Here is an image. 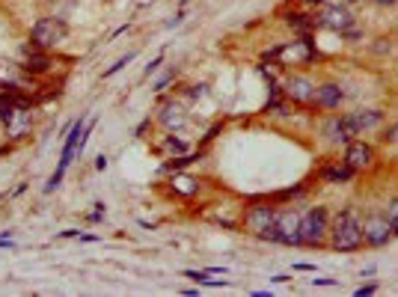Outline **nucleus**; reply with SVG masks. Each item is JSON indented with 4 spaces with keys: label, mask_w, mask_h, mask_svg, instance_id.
Masks as SVG:
<instances>
[{
    "label": "nucleus",
    "mask_w": 398,
    "mask_h": 297,
    "mask_svg": "<svg viewBox=\"0 0 398 297\" xmlns=\"http://www.w3.org/2000/svg\"><path fill=\"white\" fill-rule=\"evenodd\" d=\"M330 247L336 253H354V250L363 247V220L354 209H345L336 214L330 226Z\"/></svg>",
    "instance_id": "nucleus-1"
},
{
    "label": "nucleus",
    "mask_w": 398,
    "mask_h": 297,
    "mask_svg": "<svg viewBox=\"0 0 398 297\" xmlns=\"http://www.w3.org/2000/svg\"><path fill=\"white\" fill-rule=\"evenodd\" d=\"M95 128V119H78L75 125H71V131L66 134V146H62V155H60V167H57V173L51 176V182L45 185V193H54L60 187L62 182V176H66V169L71 164V158L80 152V140H84V134L86 131H93Z\"/></svg>",
    "instance_id": "nucleus-2"
},
{
    "label": "nucleus",
    "mask_w": 398,
    "mask_h": 297,
    "mask_svg": "<svg viewBox=\"0 0 398 297\" xmlns=\"http://www.w3.org/2000/svg\"><path fill=\"white\" fill-rule=\"evenodd\" d=\"M261 241H274V244H285V247H301V214L294 209L277 211L274 226L265 232Z\"/></svg>",
    "instance_id": "nucleus-3"
},
{
    "label": "nucleus",
    "mask_w": 398,
    "mask_h": 297,
    "mask_svg": "<svg viewBox=\"0 0 398 297\" xmlns=\"http://www.w3.org/2000/svg\"><path fill=\"white\" fill-rule=\"evenodd\" d=\"M330 235V214L327 209H309L301 214V247H321Z\"/></svg>",
    "instance_id": "nucleus-4"
},
{
    "label": "nucleus",
    "mask_w": 398,
    "mask_h": 297,
    "mask_svg": "<svg viewBox=\"0 0 398 297\" xmlns=\"http://www.w3.org/2000/svg\"><path fill=\"white\" fill-rule=\"evenodd\" d=\"M69 36V24L57 15H45L30 27V42H36L45 51H54Z\"/></svg>",
    "instance_id": "nucleus-5"
},
{
    "label": "nucleus",
    "mask_w": 398,
    "mask_h": 297,
    "mask_svg": "<svg viewBox=\"0 0 398 297\" xmlns=\"http://www.w3.org/2000/svg\"><path fill=\"white\" fill-rule=\"evenodd\" d=\"M18 66H21L30 78H42V75H48V71L54 69V57H51V51L39 48L36 42H24L21 45V60H18Z\"/></svg>",
    "instance_id": "nucleus-6"
},
{
    "label": "nucleus",
    "mask_w": 398,
    "mask_h": 297,
    "mask_svg": "<svg viewBox=\"0 0 398 297\" xmlns=\"http://www.w3.org/2000/svg\"><path fill=\"white\" fill-rule=\"evenodd\" d=\"M315 24L321 30H333V33H351L354 30V15H351L348 6H324L318 15H315Z\"/></svg>",
    "instance_id": "nucleus-7"
},
{
    "label": "nucleus",
    "mask_w": 398,
    "mask_h": 297,
    "mask_svg": "<svg viewBox=\"0 0 398 297\" xmlns=\"http://www.w3.org/2000/svg\"><path fill=\"white\" fill-rule=\"evenodd\" d=\"M274 220H277V209L270 202H256L247 209V214H244V226H247V232L256 238H265V232L274 226Z\"/></svg>",
    "instance_id": "nucleus-8"
},
{
    "label": "nucleus",
    "mask_w": 398,
    "mask_h": 297,
    "mask_svg": "<svg viewBox=\"0 0 398 297\" xmlns=\"http://www.w3.org/2000/svg\"><path fill=\"white\" fill-rule=\"evenodd\" d=\"M390 238H393V223L386 220V214H368L363 220V244L384 247Z\"/></svg>",
    "instance_id": "nucleus-9"
},
{
    "label": "nucleus",
    "mask_w": 398,
    "mask_h": 297,
    "mask_svg": "<svg viewBox=\"0 0 398 297\" xmlns=\"http://www.w3.org/2000/svg\"><path fill=\"white\" fill-rule=\"evenodd\" d=\"M345 161L354 173H366V169L375 167V149L368 143H360V140H351L348 143V152H345Z\"/></svg>",
    "instance_id": "nucleus-10"
},
{
    "label": "nucleus",
    "mask_w": 398,
    "mask_h": 297,
    "mask_svg": "<svg viewBox=\"0 0 398 297\" xmlns=\"http://www.w3.org/2000/svg\"><path fill=\"white\" fill-rule=\"evenodd\" d=\"M283 93H285L288 102H294V104H312L315 84H312V80H306V78H288Z\"/></svg>",
    "instance_id": "nucleus-11"
},
{
    "label": "nucleus",
    "mask_w": 398,
    "mask_h": 297,
    "mask_svg": "<svg viewBox=\"0 0 398 297\" xmlns=\"http://www.w3.org/2000/svg\"><path fill=\"white\" fill-rule=\"evenodd\" d=\"M312 104L315 107H324V110H333V107H339L342 104V86L339 84H321V86H315Z\"/></svg>",
    "instance_id": "nucleus-12"
},
{
    "label": "nucleus",
    "mask_w": 398,
    "mask_h": 297,
    "mask_svg": "<svg viewBox=\"0 0 398 297\" xmlns=\"http://www.w3.org/2000/svg\"><path fill=\"white\" fill-rule=\"evenodd\" d=\"M324 137L330 143H351V137H357V134L348 125L345 116H333V119H327V125H324Z\"/></svg>",
    "instance_id": "nucleus-13"
},
{
    "label": "nucleus",
    "mask_w": 398,
    "mask_h": 297,
    "mask_svg": "<svg viewBox=\"0 0 398 297\" xmlns=\"http://www.w3.org/2000/svg\"><path fill=\"white\" fill-rule=\"evenodd\" d=\"M158 122L164 125L167 131H178V128H185V122H187L185 107H182V104H176V102H167V104H164V110H161V116H158Z\"/></svg>",
    "instance_id": "nucleus-14"
},
{
    "label": "nucleus",
    "mask_w": 398,
    "mask_h": 297,
    "mask_svg": "<svg viewBox=\"0 0 398 297\" xmlns=\"http://www.w3.org/2000/svg\"><path fill=\"white\" fill-rule=\"evenodd\" d=\"M345 119H348L351 128H354V134H360V131H368V128H375V125H381L384 113H377V110H357V113H348Z\"/></svg>",
    "instance_id": "nucleus-15"
},
{
    "label": "nucleus",
    "mask_w": 398,
    "mask_h": 297,
    "mask_svg": "<svg viewBox=\"0 0 398 297\" xmlns=\"http://www.w3.org/2000/svg\"><path fill=\"white\" fill-rule=\"evenodd\" d=\"M324 182H333V185H342V182H348L351 176H354V169L348 167V161H333V164H324L321 167V173H318Z\"/></svg>",
    "instance_id": "nucleus-16"
},
{
    "label": "nucleus",
    "mask_w": 398,
    "mask_h": 297,
    "mask_svg": "<svg viewBox=\"0 0 398 297\" xmlns=\"http://www.w3.org/2000/svg\"><path fill=\"white\" fill-rule=\"evenodd\" d=\"M288 27L297 33H303V36H309L312 30H318V24H315V15H303V12H294V15H288Z\"/></svg>",
    "instance_id": "nucleus-17"
},
{
    "label": "nucleus",
    "mask_w": 398,
    "mask_h": 297,
    "mask_svg": "<svg viewBox=\"0 0 398 297\" xmlns=\"http://www.w3.org/2000/svg\"><path fill=\"white\" fill-rule=\"evenodd\" d=\"M187 276L191 280H196L199 285H214V289H220V285H226V280H211L205 271H187Z\"/></svg>",
    "instance_id": "nucleus-18"
},
{
    "label": "nucleus",
    "mask_w": 398,
    "mask_h": 297,
    "mask_svg": "<svg viewBox=\"0 0 398 297\" xmlns=\"http://www.w3.org/2000/svg\"><path fill=\"white\" fill-rule=\"evenodd\" d=\"M164 149L169 152V155H185V152H187V143L178 140V137H167V140H164Z\"/></svg>",
    "instance_id": "nucleus-19"
},
{
    "label": "nucleus",
    "mask_w": 398,
    "mask_h": 297,
    "mask_svg": "<svg viewBox=\"0 0 398 297\" xmlns=\"http://www.w3.org/2000/svg\"><path fill=\"white\" fill-rule=\"evenodd\" d=\"M386 220L393 223V235L398 238V200L390 202V209H386Z\"/></svg>",
    "instance_id": "nucleus-20"
},
{
    "label": "nucleus",
    "mask_w": 398,
    "mask_h": 297,
    "mask_svg": "<svg viewBox=\"0 0 398 297\" xmlns=\"http://www.w3.org/2000/svg\"><path fill=\"white\" fill-rule=\"evenodd\" d=\"M134 60V54H125V57L119 60V62H116V66H110V69H107L104 71V78H110V75H116V71H119V69H125V66H128V62Z\"/></svg>",
    "instance_id": "nucleus-21"
},
{
    "label": "nucleus",
    "mask_w": 398,
    "mask_h": 297,
    "mask_svg": "<svg viewBox=\"0 0 398 297\" xmlns=\"http://www.w3.org/2000/svg\"><path fill=\"white\" fill-rule=\"evenodd\" d=\"M161 62H164V57H155V60H152V62H149V66H146V75H155V71H158V66H161Z\"/></svg>",
    "instance_id": "nucleus-22"
},
{
    "label": "nucleus",
    "mask_w": 398,
    "mask_h": 297,
    "mask_svg": "<svg viewBox=\"0 0 398 297\" xmlns=\"http://www.w3.org/2000/svg\"><path fill=\"white\" fill-rule=\"evenodd\" d=\"M377 292V285L372 283V285H363V289H357V297H366V294H375Z\"/></svg>",
    "instance_id": "nucleus-23"
},
{
    "label": "nucleus",
    "mask_w": 398,
    "mask_h": 297,
    "mask_svg": "<svg viewBox=\"0 0 398 297\" xmlns=\"http://www.w3.org/2000/svg\"><path fill=\"white\" fill-rule=\"evenodd\" d=\"M324 3H333V6H351V3H357V0H324Z\"/></svg>",
    "instance_id": "nucleus-24"
},
{
    "label": "nucleus",
    "mask_w": 398,
    "mask_h": 297,
    "mask_svg": "<svg viewBox=\"0 0 398 297\" xmlns=\"http://www.w3.org/2000/svg\"><path fill=\"white\" fill-rule=\"evenodd\" d=\"M95 169H107V158H104V155L95 158Z\"/></svg>",
    "instance_id": "nucleus-25"
},
{
    "label": "nucleus",
    "mask_w": 398,
    "mask_h": 297,
    "mask_svg": "<svg viewBox=\"0 0 398 297\" xmlns=\"http://www.w3.org/2000/svg\"><path fill=\"white\" fill-rule=\"evenodd\" d=\"M146 128H149V119H146V122H140V128H137V137H143V134H146Z\"/></svg>",
    "instance_id": "nucleus-26"
},
{
    "label": "nucleus",
    "mask_w": 398,
    "mask_h": 297,
    "mask_svg": "<svg viewBox=\"0 0 398 297\" xmlns=\"http://www.w3.org/2000/svg\"><path fill=\"white\" fill-rule=\"evenodd\" d=\"M372 3H377V6H393L395 0H372Z\"/></svg>",
    "instance_id": "nucleus-27"
}]
</instances>
